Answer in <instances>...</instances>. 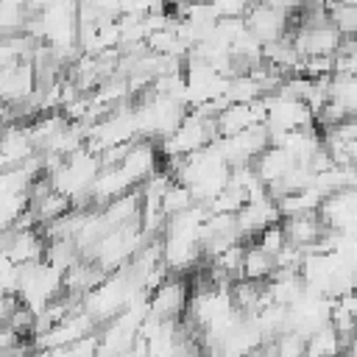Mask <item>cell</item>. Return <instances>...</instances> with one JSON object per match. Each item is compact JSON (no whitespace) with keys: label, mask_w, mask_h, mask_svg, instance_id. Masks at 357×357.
<instances>
[{"label":"cell","mask_w":357,"mask_h":357,"mask_svg":"<svg viewBox=\"0 0 357 357\" xmlns=\"http://www.w3.org/2000/svg\"><path fill=\"white\" fill-rule=\"evenodd\" d=\"M20 301L33 310L36 315L50 307L56 298L64 296V273L59 268H53L50 262L39 259V262H28V265H20Z\"/></svg>","instance_id":"cell-1"},{"label":"cell","mask_w":357,"mask_h":357,"mask_svg":"<svg viewBox=\"0 0 357 357\" xmlns=\"http://www.w3.org/2000/svg\"><path fill=\"white\" fill-rule=\"evenodd\" d=\"M262 103H265V128L271 134V145H279L290 131L315 126V112L298 98L276 92L262 98Z\"/></svg>","instance_id":"cell-2"},{"label":"cell","mask_w":357,"mask_h":357,"mask_svg":"<svg viewBox=\"0 0 357 357\" xmlns=\"http://www.w3.org/2000/svg\"><path fill=\"white\" fill-rule=\"evenodd\" d=\"M293 11H296V8H287V6H279V3L248 6L245 28H248L262 45H273V42L290 36V28H293Z\"/></svg>","instance_id":"cell-3"},{"label":"cell","mask_w":357,"mask_h":357,"mask_svg":"<svg viewBox=\"0 0 357 357\" xmlns=\"http://www.w3.org/2000/svg\"><path fill=\"white\" fill-rule=\"evenodd\" d=\"M218 148H220V153H223V159L229 162L231 170L234 167H248L271 148V134H268L265 123H259V126H251L243 134L218 139Z\"/></svg>","instance_id":"cell-4"},{"label":"cell","mask_w":357,"mask_h":357,"mask_svg":"<svg viewBox=\"0 0 357 357\" xmlns=\"http://www.w3.org/2000/svg\"><path fill=\"white\" fill-rule=\"evenodd\" d=\"M190 301H192L190 282L184 276H170L165 284H159L151 293V312L159 321L178 324V318H184L190 312Z\"/></svg>","instance_id":"cell-5"},{"label":"cell","mask_w":357,"mask_h":357,"mask_svg":"<svg viewBox=\"0 0 357 357\" xmlns=\"http://www.w3.org/2000/svg\"><path fill=\"white\" fill-rule=\"evenodd\" d=\"M39 89V81H36V70L31 61H20L14 67H6L0 70V95H3V103L6 106H25Z\"/></svg>","instance_id":"cell-6"},{"label":"cell","mask_w":357,"mask_h":357,"mask_svg":"<svg viewBox=\"0 0 357 357\" xmlns=\"http://www.w3.org/2000/svg\"><path fill=\"white\" fill-rule=\"evenodd\" d=\"M282 209H279V201H273L271 195L268 198H259V201H248L240 212H237V229L243 234V240H254L259 237L265 229L282 223Z\"/></svg>","instance_id":"cell-7"},{"label":"cell","mask_w":357,"mask_h":357,"mask_svg":"<svg viewBox=\"0 0 357 357\" xmlns=\"http://www.w3.org/2000/svg\"><path fill=\"white\" fill-rule=\"evenodd\" d=\"M39 151L28 134V126L17 123V126H6V134H3V145H0V159H3V170H11V167H20L25 165L28 159H33Z\"/></svg>","instance_id":"cell-8"},{"label":"cell","mask_w":357,"mask_h":357,"mask_svg":"<svg viewBox=\"0 0 357 357\" xmlns=\"http://www.w3.org/2000/svg\"><path fill=\"white\" fill-rule=\"evenodd\" d=\"M284 226V234H287V243L301 248L304 254L329 231V226L324 223L321 212H312V215H298V218H287L282 220Z\"/></svg>","instance_id":"cell-9"},{"label":"cell","mask_w":357,"mask_h":357,"mask_svg":"<svg viewBox=\"0 0 357 357\" xmlns=\"http://www.w3.org/2000/svg\"><path fill=\"white\" fill-rule=\"evenodd\" d=\"M293 167H296V159H293L284 148H279V145H271V148L254 162V170L259 173V178H262L268 187L284 181V176H287Z\"/></svg>","instance_id":"cell-10"},{"label":"cell","mask_w":357,"mask_h":357,"mask_svg":"<svg viewBox=\"0 0 357 357\" xmlns=\"http://www.w3.org/2000/svg\"><path fill=\"white\" fill-rule=\"evenodd\" d=\"M265 287H268L271 301L282 304V307H293L296 301H301L307 296V284H304L301 273H293V271H276V276Z\"/></svg>","instance_id":"cell-11"},{"label":"cell","mask_w":357,"mask_h":357,"mask_svg":"<svg viewBox=\"0 0 357 357\" xmlns=\"http://www.w3.org/2000/svg\"><path fill=\"white\" fill-rule=\"evenodd\" d=\"M276 276V259L268 254V251H262L257 243H251V245H245V262H243V279H248V282H257V284H262V282H271Z\"/></svg>","instance_id":"cell-12"},{"label":"cell","mask_w":357,"mask_h":357,"mask_svg":"<svg viewBox=\"0 0 357 357\" xmlns=\"http://www.w3.org/2000/svg\"><path fill=\"white\" fill-rule=\"evenodd\" d=\"M340 351H346V346L337 329L332 326V321L321 326L312 337H307V346H304V357H340Z\"/></svg>","instance_id":"cell-13"},{"label":"cell","mask_w":357,"mask_h":357,"mask_svg":"<svg viewBox=\"0 0 357 357\" xmlns=\"http://www.w3.org/2000/svg\"><path fill=\"white\" fill-rule=\"evenodd\" d=\"M31 209H33L36 220H39L42 226H47V223H53V220L70 215V212H73V201H70L67 195H61L59 190H50L45 198H39L36 204H31Z\"/></svg>","instance_id":"cell-14"},{"label":"cell","mask_w":357,"mask_h":357,"mask_svg":"<svg viewBox=\"0 0 357 357\" xmlns=\"http://www.w3.org/2000/svg\"><path fill=\"white\" fill-rule=\"evenodd\" d=\"M329 103L340 106L349 117L357 114V75H332Z\"/></svg>","instance_id":"cell-15"},{"label":"cell","mask_w":357,"mask_h":357,"mask_svg":"<svg viewBox=\"0 0 357 357\" xmlns=\"http://www.w3.org/2000/svg\"><path fill=\"white\" fill-rule=\"evenodd\" d=\"M81 259H84V254H81V248H78L75 240H53L45 248V262H50L61 273H67L70 268H75Z\"/></svg>","instance_id":"cell-16"},{"label":"cell","mask_w":357,"mask_h":357,"mask_svg":"<svg viewBox=\"0 0 357 357\" xmlns=\"http://www.w3.org/2000/svg\"><path fill=\"white\" fill-rule=\"evenodd\" d=\"M198 201H195V195H192V190L187 187V184H181V181H173V187L165 192V198H162V215L170 220V218H176V215H181V212H187V209H192Z\"/></svg>","instance_id":"cell-17"},{"label":"cell","mask_w":357,"mask_h":357,"mask_svg":"<svg viewBox=\"0 0 357 357\" xmlns=\"http://www.w3.org/2000/svg\"><path fill=\"white\" fill-rule=\"evenodd\" d=\"M329 17H332V25L343 33V39L357 36V3H351V6H332Z\"/></svg>","instance_id":"cell-18"},{"label":"cell","mask_w":357,"mask_h":357,"mask_svg":"<svg viewBox=\"0 0 357 357\" xmlns=\"http://www.w3.org/2000/svg\"><path fill=\"white\" fill-rule=\"evenodd\" d=\"M257 245L262 248V251H268L271 257H276L284 245H287V234H284V226L282 223H276V226H271V229H265L259 237H257Z\"/></svg>","instance_id":"cell-19"}]
</instances>
